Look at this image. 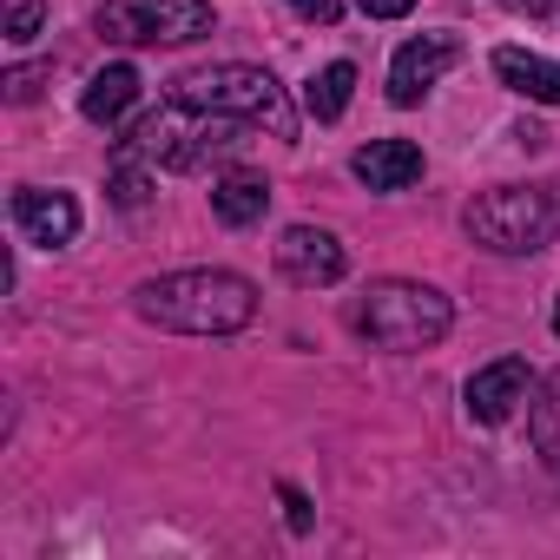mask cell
I'll list each match as a JSON object with an SVG mask.
<instances>
[{"instance_id": "obj_4", "label": "cell", "mask_w": 560, "mask_h": 560, "mask_svg": "<svg viewBox=\"0 0 560 560\" xmlns=\"http://www.w3.org/2000/svg\"><path fill=\"white\" fill-rule=\"evenodd\" d=\"M448 298L429 284H409V277H389V284H370L363 304L350 311L357 337H370L376 350H429L448 337Z\"/></svg>"}, {"instance_id": "obj_8", "label": "cell", "mask_w": 560, "mask_h": 560, "mask_svg": "<svg viewBox=\"0 0 560 560\" xmlns=\"http://www.w3.org/2000/svg\"><path fill=\"white\" fill-rule=\"evenodd\" d=\"M455 60H462V40H455V34L402 40V47H396V67H389V100H396V106H416Z\"/></svg>"}, {"instance_id": "obj_13", "label": "cell", "mask_w": 560, "mask_h": 560, "mask_svg": "<svg viewBox=\"0 0 560 560\" xmlns=\"http://www.w3.org/2000/svg\"><path fill=\"white\" fill-rule=\"evenodd\" d=\"M211 211H218V224H257L264 211H270V178H257V172H218L211 178Z\"/></svg>"}, {"instance_id": "obj_1", "label": "cell", "mask_w": 560, "mask_h": 560, "mask_svg": "<svg viewBox=\"0 0 560 560\" xmlns=\"http://www.w3.org/2000/svg\"><path fill=\"white\" fill-rule=\"evenodd\" d=\"M139 317L159 330H185V337H231L257 317V284L237 270H172L132 291Z\"/></svg>"}, {"instance_id": "obj_17", "label": "cell", "mask_w": 560, "mask_h": 560, "mask_svg": "<svg viewBox=\"0 0 560 560\" xmlns=\"http://www.w3.org/2000/svg\"><path fill=\"white\" fill-rule=\"evenodd\" d=\"M152 198V172H145V159H119V172H113V205L119 211H139Z\"/></svg>"}, {"instance_id": "obj_2", "label": "cell", "mask_w": 560, "mask_h": 560, "mask_svg": "<svg viewBox=\"0 0 560 560\" xmlns=\"http://www.w3.org/2000/svg\"><path fill=\"white\" fill-rule=\"evenodd\" d=\"M244 132H257V126H244L231 113H205V106L172 93L159 113H145L132 126V139H119V159H145V165H172V172H205V165L237 159Z\"/></svg>"}, {"instance_id": "obj_14", "label": "cell", "mask_w": 560, "mask_h": 560, "mask_svg": "<svg viewBox=\"0 0 560 560\" xmlns=\"http://www.w3.org/2000/svg\"><path fill=\"white\" fill-rule=\"evenodd\" d=\"M494 73L508 93L521 100H540V106H560V67L540 60V54H521V47H494Z\"/></svg>"}, {"instance_id": "obj_15", "label": "cell", "mask_w": 560, "mask_h": 560, "mask_svg": "<svg viewBox=\"0 0 560 560\" xmlns=\"http://www.w3.org/2000/svg\"><path fill=\"white\" fill-rule=\"evenodd\" d=\"M527 435H534L540 468H547V475H560V370L534 389V402H527Z\"/></svg>"}, {"instance_id": "obj_22", "label": "cell", "mask_w": 560, "mask_h": 560, "mask_svg": "<svg viewBox=\"0 0 560 560\" xmlns=\"http://www.w3.org/2000/svg\"><path fill=\"white\" fill-rule=\"evenodd\" d=\"M357 8H363L370 21H402V14L416 8V0H357Z\"/></svg>"}, {"instance_id": "obj_3", "label": "cell", "mask_w": 560, "mask_h": 560, "mask_svg": "<svg viewBox=\"0 0 560 560\" xmlns=\"http://www.w3.org/2000/svg\"><path fill=\"white\" fill-rule=\"evenodd\" d=\"M462 231L481 250H501V257L547 250L560 237V178H547V185H494V191L468 198Z\"/></svg>"}, {"instance_id": "obj_6", "label": "cell", "mask_w": 560, "mask_h": 560, "mask_svg": "<svg viewBox=\"0 0 560 560\" xmlns=\"http://www.w3.org/2000/svg\"><path fill=\"white\" fill-rule=\"evenodd\" d=\"M113 47H185L218 27L205 0H106L93 21Z\"/></svg>"}, {"instance_id": "obj_24", "label": "cell", "mask_w": 560, "mask_h": 560, "mask_svg": "<svg viewBox=\"0 0 560 560\" xmlns=\"http://www.w3.org/2000/svg\"><path fill=\"white\" fill-rule=\"evenodd\" d=\"M553 337H560V298H553Z\"/></svg>"}, {"instance_id": "obj_12", "label": "cell", "mask_w": 560, "mask_h": 560, "mask_svg": "<svg viewBox=\"0 0 560 560\" xmlns=\"http://www.w3.org/2000/svg\"><path fill=\"white\" fill-rule=\"evenodd\" d=\"M139 67L132 60H119V67H106V73H93L86 80V93H80V113L93 119V126H119L126 113H132V100H139Z\"/></svg>"}, {"instance_id": "obj_23", "label": "cell", "mask_w": 560, "mask_h": 560, "mask_svg": "<svg viewBox=\"0 0 560 560\" xmlns=\"http://www.w3.org/2000/svg\"><path fill=\"white\" fill-rule=\"evenodd\" d=\"M560 0H508V14H527V21H540V14H553Z\"/></svg>"}, {"instance_id": "obj_19", "label": "cell", "mask_w": 560, "mask_h": 560, "mask_svg": "<svg viewBox=\"0 0 560 560\" xmlns=\"http://www.w3.org/2000/svg\"><path fill=\"white\" fill-rule=\"evenodd\" d=\"M47 80H54V67H14V73H8V100H14V106H27V100H40V86H47Z\"/></svg>"}, {"instance_id": "obj_21", "label": "cell", "mask_w": 560, "mask_h": 560, "mask_svg": "<svg viewBox=\"0 0 560 560\" xmlns=\"http://www.w3.org/2000/svg\"><path fill=\"white\" fill-rule=\"evenodd\" d=\"M291 14L311 21V27H337L343 21V0H291Z\"/></svg>"}, {"instance_id": "obj_9", "label": "cell", "mask_w": 560, "mask_h": 560, "mask_svg": "<svg viewBox=\"0 0 560 560\" xmlns=\"http://www.w3.org/2000/svg\"><path fill=\"white\" fill-rule=\"evenodd\" d=\"M14 231L40 250H60L80 237V205L73 191H40V185H21L14 191Z\"/></svg>"}, {"instance_id": "obj_20", "label": "cell", "mask_w": 560, "mask_h": 560, "mask_svg": "<svg viewBox=\"0 0 560 560\" xmlns=\"http://www.w3.org/2000/svg\"><path fill=\"white\" fill-rule=\"evenodd\" d=\"M277 501H284V521H291V534H311V521H317V514H311L304 488H291V481H284V488H277Z\"/></svg>"}, {"instance_id": "obj_5", "label": "cell", "mask_w": 560, "mask_h": 560, "mask_svg": "<svg viewBox=\"0 0 560 560\" xmlns=\"http://www.w3.org/2000/svg\"><path fill=\"white\" fill-rule=\"evenodd\" d=\"M178 100L205 106V113H231L270 139H298V113H291V93L277 86L264 67H205V73H185L178 80Z\"/></svg>"}, {"instance_id": "obj_11", "label": "cell", "mask_w": 560, "mask_h": 560, "mask_svg": "<svg viewBox=\"0 0 560 560\" xmlns=\"http://www.w3.org/2000/svg\"><path fill=\"white\" fill-rule=\"evenodd\" d=\"M350 172H357L370 191H409V185L422 178V145H409V139H370V145L350 159Z\"/></svg>"}, {"instance_id": "obj_10", "label": "cell", "mask_w": 560, "mask_h": 560, "mask_svg": "<svg viewBox=\"0 0 560 560\" xmlns=\"http://www.w3.org/2000/svg\"><path fill=\"white\" fill-rule=\"evenodd\" d=\"M521 402H527V363L521 357H501V363H488V370L468 376V422L501 429Z\"/></svg>"}, {"instance_id": "obj_7", "label": "cell", "mask_w": 560, "mask_h": 560, "mask_svg": "<svg viewBox=\"0 0 560 560\" xmlns=\"http://www.w3.org/2000/svg\"><path fill=\"white\" fill-rule=\"evenodd\" d=\"M277 270L291 277V284H337V277L350 270V257H343V244L330 237V231H317V224H291L284 237H277Z\"/></svg>"}, {"instance_id": "obj_16", "label": "cell", "mask_w": 560, "mask_h": 560, "mask_svg": "<svg viewBox=\"0 0 560 560\" xmlns=\"http://www.w3.org/2000/svg\"><path fill=\"white\" fill-rule=\"evenodd\" d=\"M350 93H357V67L350 60H330L311 86H304V106L330 126V119H343V106H350Z\"/></svg>"}, {"instance_id": "obj_18", "label": "cell", "mask_w": 560, "mask_h": 560, "mask_svg": "<svg viewBox=\"0 0 560 560\" xmlns=\"http://www.w3.org/2000/svg\"><path fill=\"white\" fill-rule=\"evenodd\" d=\"M40 27H47V8H40V0H14V14H8V40H14V47H27V40H40Z\"/></svg>"}]
</instances>
